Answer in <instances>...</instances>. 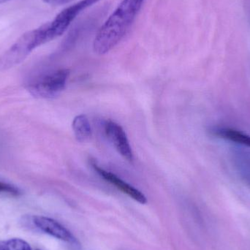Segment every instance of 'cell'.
I'll list each match as a JSON object with an SVG mask.
<instances>
[{
  "label": "cell",
  "instance_id": "1",
  "mask_svg": "<svg viewBox=\"0 0 250 250\" xmlns=\"http://www.w3.org/2000/svg\"><path fill=\"white\" fill-rule=\"evenodd\" d=\"M144 0H123L95 36L93 50L99 55L117 46L130 30Z\"/></svg>",
  "mask_w": 250,
  "mask_h": 250
},
{
  "label": "cell",
  "instance_id": "2",
  "mask_svg": "<svg viewBox=\"0 0 250 250\" xmlns=\"http://www.w3.org/2000/svg\"><path fill=\"white\" fill-rule=\"evenodd\" d=\"M41 27L28 31L0 56V72L5 71L21 64L33 50L45 44Z\"/></svg>",
  "mask_w": 250,
  "mask_h": 250
},
{
  "label": "cell",
  "instance_id": "3",
  "mask_svg": "<svg viewBox=\"0 0 250 250\" xmlns=\"http://www.w3.org/2000/svg\"><path fill=\"white\" fill-rule=\"evenodd\" d=\"M70 73L67 69H61L42 75L28 84V91L38 98H57L65 89Z\"/></svg>",
  "mask_w": 250,
  "mask_h": 250
},
{
  "label": "cell",
  "instance_id": "4",
  "mask_svg": "<svg viewBox=\"0 0 250 250\" xmlns=\"http://www.w3.org/2000/svg\"><path fill=\"white\" fill-rule=\"evenodd\" d=\"M31 219L34 226L45 234L49 235L59 240L72 244L76 247L80 246L79 242L71 232L54 219L44 216H32Z\"/></svg>",
  "mask_w": 250,
  "mask_h": 250
},
{
  "label": "cell",
  "instance_id": "5",
  "mask_svg": "<svg viewBox=\"0 0 250 250\" xmlns=\"http://www.w3.org/2000/svg\"><path fill=\"white\" fill-rule=\"evenodd\" d=\"M104 132L108 139L125 160L132 162L134 154L124 129L112 120H106L104 124Z\"/></svg>",
  "mask_w": 250,
  "mask_h": 250
},
{
  "label": "cell",
  "instance_id": "6",
  "mask_svg": "<svg viewBox=\"0 0 250 250\" xmlns=\"http://www.w3.org/2000/svg\"><path fill=\"white\" fill-rule=\"evenodd\" d=\"M92 166L93 167L94 170L97 172V173L101 177H102L104 180L106 181L108 183L112 185L113 186L115 187L119 190L121 191L124 194H126L129 198H132L140 204H146V197L141 191L138 190V189L134 188L133 186L129 185L127 182H125L123 179H120L119 176H117L114 173L104 170V168L98 166L95 162H92Z\"/></svg>",
  "mask_w": 250,
  "mask_h": 250
},
{
  "label": "cell",
  "instance_id": "7",
  "mask_svg": "<svg viewBox=\"0 0 250 250\" xmlns=\"http://www.w3.org/2000/svg\"><path fill=\"white\" fill-rule=\"evenodd\" d=\"M210 133L214 137L250 148V135L242 131L227 126H213Z\"/></svg>",
  "mask_w": 250,
  "mask_h": 250
},
{
  "label": "cell",
  "instance_id": "8",
  "mask_svg": "<svg viewBox=\"0 0 250 250\" xmlns=\"http://www.w3.org/2000/svg\"><path fill=\"white\" fill-rule=\"evenodd\" d=\"M72 127L75 137L79 142H86L92 137V126L87 117L83 114L75 117L72 123Z\"/></svg>",
  "mask_w": 250,
  "mask_h": 250
},
{
  "label": "cell",
  "instance_id": "9",
  "mask_svg": "<svg viewBox=\"0 0 250 250\" xmlns=\"http://www.w3.org/2000/svg\"><path fill=\"white\" fill-rule=\"evenodd\" d=\"M235 163L244 179H250V154L245 151H236Z\"/></svg>",
  "mask_w": 250,
  "mask_h": 250
},
{
  "label": "cell",
  "instance_id": "10",
  "mask_svg": "<svg viewBox=\"0 0 250 250\" xmlns=\"http://www.w3.org/2000/svg\"><path fill=\"white\" fill-rule=\"evenodd\" d=\"M0 250H32L30 245L21 239L0 241Z\"/></svg>",
  "mask_w": 250,
  "mask_h": 250
},
{
  "label": "cell",
  "instance_id": "11",
  "mask_svg": "<svg viewBox=\"0 0 250 250\" xmlns=\"http://www.w3.org/2000/svg\"><path fill=\"white\" fill-rule=\"evenodd\" d=\"M0 194H8V195L18 196L20 195L21 191L16 187L0 181Z\"/></svg>",
  "mask_w": 250,
  "mask_h": 250
},
{
  "label": "cell",
  "instance_id": "12",
  "mask_svg": "<svg viewBox=\"0 0 250 250\" xmlns=\"http://www.w3.org/2000/svg\"><path fill=\"white\" fill-rule=\"evenodd\" d=\"M42 1L51 5H63V4L71 2L74 0H42Z\"/></svg>",
  "mask_w": 250,
  "mask_h": 250
},
{
  "label": "cell",
  "instance_id": "13",
  "mask_svg": "<svg viewBox=\"0 0 250 250\" xmlns=\"http://www.w3.org/2000/svg\"><path fill=\"white\" fill-rule=\"evenodd\" d=\"M10 1V0H0V4H3V3L7 2V1Z\"/></svg>",
  "mask_w": 250,
  "mask_h": 250
},
{
  "label": "cell",
  "instance_id": "14",
  "mask_svg": "<svg viewBox=\"0 0 250 250\" xmlns=\"http://www.w3.org/2000/svg\"></svg>",
  "mask_w": 250,
  "mask_h": 250
}]
</instances>
